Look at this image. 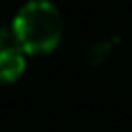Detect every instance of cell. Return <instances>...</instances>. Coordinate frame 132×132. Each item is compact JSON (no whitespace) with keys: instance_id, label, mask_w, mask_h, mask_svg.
Segmentation results:
<instances>
[{"instance_id":"obj_1","label":"cell","mask_w":132,"mask_h":132,"mask_svg":"<svg viewBox=\"0 0 132 132\" xmlns=\"http://www.w3.org/2000/svg\"><path fill=\"white\" fill-rule=\"evenodd\" d=\"M14 45L27 56H45L58 49L64 23L51 0H27L10 21Z\"/></svg>"},{"instance_id":"obj_2","label":"cell","mask_w":132,"mask_h":132,"mask_svg":"<svg viewBox=\"0 0 132 132\" xmlns=\"http://www.w3.org/2000/svg\"><path fill=\"white\" fill-rule=\"evenodd\" d=\"M27 68V54L16 45L0 51V84H14L23 76Z\"/></svg>"},{"instance_id":"obj_4","label":"cell","mask_w":132,"mask_h":132,"mask_svg":"<svg viewBox=\"0 0 132 132\" xmlns=\"http://www.w3.org/2000/svg\"><path fill=\"white\" fill-rule=\"evenodd\" d=\"M8 47H14L12 29H10V25H4V23H0V51L8 49Z\"/></svg>"},{"instance_id":"obj_3","label":"cell","mask_w":132,"mask_h":132,"mask_svg":"<svg viewBox=\"0 0 132 132\" xmlns=\"http://www.w3.org/2000/svg\"><path fill=\"white\" fill-rule=\"evenodd\" d=\"M113 47H115V41H107V39H101V41H93L84 53V58H86L87 66H101L107 62V58L113 54Z\"/></svg>"}]
</instances>
